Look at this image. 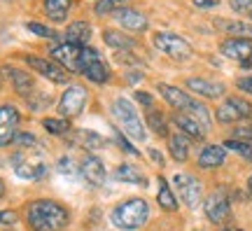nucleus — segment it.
<instances>
[{
	"mask_svg": "<svg viewBox=\"0 0 252 231\" xmlns=\"http://www.w3.org/2000/svg\"><path fill=\"white\" fill-rule=\"evenodd\" d=\"M26 222L33 231H63L70 224V210L54 198H37L26 205Z\"/></svg>",
	"mask_w": 252,
	"mask_h": 231,
	"instance_id": "1",
	"label": "nucleus"
},
{
	"mask_svg": "<svg viewBox=\"0 0 252 231\" xmlns=\"http://www.w3.org/2000/svg\"><path fill=\"white\" fill-rule=\"evenodd\" d=\"M147 220H150V205L145 198H138V196L126 198L110 210V222L122 231L143 229Z\"/></svg>",
	"mask_w": 252,
	"mask_h": 231,
	"instance_id": "2",
	"label": "nucleus"
},
{
	"mask_svg": "<svg viewBox=\"0 0 252 231\" xmlns=\"http://www.w3.org/2000/svg\"><path fill=\"white\" fill-rule=\"evenodd\" d=\"M159 94L163 96V100L168 103V105H173L178 112H185V115L194 117L198 124L203 126V129H208L210 126V115H208L206 105H201L198 100H194V98L189 96L187 91H182L180 87H171V84H159Z\"/></svg>",
	"mask_w": 252,
	"mask_h": 231,
	"instance_id": "3",
	"label": "nucleus"
},
{
	"mask_svg": "<svg viewBox=\"0 0 252 231\" xmlns=\"http://www.w3.org/2000/svg\"><path fill=\"white\" fill-rule=\"evenodd\" d=\"M112 117L117 119V124L122 126V131L126 135H131L135 142H145V138H147L145 124L128 98H115V103H112Z\"/></svg>",
	"mask_w": 252,
	"mask_h": 231,
	"instance_id": "4",
	"label": "nucleus"
},
{
	"mask_svg": "<svg viewBox=\"0 0 252 231\" xmlns=\"http://www.w3.org/2000/svg\"><path fill=\"white\" fill-rule=\"evenodd\" d=\"M87 100H89V91L84 89L82 84H70L68 89L63 91V96L59 98V112H61V117H65V119L77 117L82 110H84Z\"/></svg>",
	"mask_w": 252,
	"mask_h": 231,
	"instance_id": "5",
	"label": "nucleus"
},
{
	"mask_svg": "<svg viewBox=\"0 0 252 231\" xmlns=\"http://www.w3.org/2000/svg\"><path fill=\"white\" fill-rule=\"evenodd\" d=\"M154 47L157 49H161L166 56H171L175 61H185L191 56V45H189L185 37L175 35V33H157L154 35Z\"/></svg>",
	"mask_w": 252,
	"mask_h": 231,
	"instance_id": "6",
	"label": "nucleus"
},
{
	"mask_svg": "<svg viewBox=\"0 0 252 231\" xmlns=\"http://www.w3.org/2000/svg\"><path fill=\"white\" fill-rule=\"evenodd\" d=\"M250 115H252V105L238 96H229L222 105L217 107V112H215L220 124H234V122L248 119Z\"/></svg>",
	"mask_w": 252,
	"mask_h": 231,
	"instance_id": "7",
	"label": "nucleus"
},
{
	"mask_svg": "<svg viewBox=\"0 0 252 231\" xmlns=\"http://www.w3.org/2000/svg\"><path fill=\"white\" fill-rule=\"evenodd\" d=\"M12 168H14V173H17L21 180H31V182H40V180H45V175L49 173V168H47L42 161H28L26 157H24V152H17V154H12Z\"/></svg>",
	"mask_w": 252,
	"mask_h": 231,
	"instance_id": "8",
	"label": "nucleus"
},
{
	"mask_svg": "<svg viewBox=\"0 0 252 231\" xmlns=\"http://www.w3.org/2000/svg\"><path fill=\"white\" fill-rule=\"evenodd\" d=\"M175 187L180 192V198L185 201L187 208H196L203 198V187H201V180L194 178V175H175Z\"/></svg>",
	"mask_w": 252,
	"mask_h": 231,
	"instance_id": "9",
	"label": "nucleus"
},
{
	"mask_svg": "<svg viewBox=\"0 0 252 231\" xmlns=\"http://www.w3.org/2000/svg\"><path fill=\"white\" fill-rule=\"evenodd\" d=\"M203 210H206V217L213 224H222L231 217V208H229V198H226L222 192H213L203 201Z\"/></svg>",
	"mask_w": 252,
	"mask_h": 231,
	"instance_id": "10",
	"label": "nucleus"
},
{
	"mask_svg": "<svg viewBox=\"0 0 252 231\" xmlns=\"http://www.w3.org/2000/svg\"><path fill=\"white\" fill-rule=\"evenodd\" d=\"M80 175L84 178V182L89 187H100L105 182V178H108L103 161H100L98 157H94V154H87V157L80 161Z\"/></svg>",
	"mask_w": 252,
	"mask_h": 231,
	"instance_id": "11",
	"label": "nucleus"
},
{
	"mask_svg": "<svg viewBox=\"0 0 252 231\" xmlns=\"http://www.w3.org/2000/svg\"><path fill=\"white\" fill-rule=\"evenodd\" d=\"M52 59L65 66L68 70H75L80 72V54H82V47L80 45H72V42H63V45H56L49 49Z\"/></svg>",
	"mask_w": 252,
	"mask_h": 231,
	"instance_id": "12",
	"label": "nucleus"
},
{
	"mask_svg": "<svg viewBox=\"0 0 252 231\" xmlns=\"http://www.w3.org/2000/svg\"><path fill=\"white\" fill-rule=\"evenodd\" d=\"M2 77H7L9 84H12V89L17 91L19 96L28 98L33 91H35V82H33V77H31L26 70H19V68L5 66V68H2Z\"/></svg>",
	"mask_w": 252,
	"mask_h": 231,
	"instance_id": "13",
	"label": "nucleus"
},
{
	"mask_svg": "<svg viewBox=\"0 0 252 231\" xmlns=\"http://www.w3.org/2000/svg\"><path fill=\"white\" fill-rule=\"evenodd\" d=\"M220 52L229 56V59H236V61H248L252 56V40L250 37H229L220 45Z\"/></svg>",
	"mask_w": 252,
	"mask_h": 231,
	"instance_id": "14",
	"label": "nucleus"
},
{
	"mask_svg": "<svg viewBox=\"0 0 252 231\" xmlns=\"http://www.w3.org/2000/svg\"><path fill=\"white\" fill-rule=\"evenodd\" d=\"M26 63L33 68V70L40 72L42 77L56 82V84H65V82H68V75H65V72H63V68H59L56 63L45 61V59H40V56H28Z\"/></svg>",
	"mask_w": 252,
	"mask_h": 231,
	"instance_id": "15",
	"label": "nucleus"
},
{
	"mask_svg": "<svg viewBox=\"0 0 252 231\" xmlns=\"http://www.w3.org/2000/svg\"><path fill=\"white\" fill-rule=\"evenodd\" d=\"M173 122H175V126H178V131H180L182 135H187L189 140H203L206 129L198 124L194 117L185 115V112H175V115H173Z\"/></svg>",
	"mask_w": 252,
	"mask_h": 231,
	"instance_id": "16",
	"label": "nucleus"
},
{
	"mask_svg": "<svg viewBox=\"0 0 252 231\" xmlns=\"http://www.w3.org/2000/svg\"><path fill=\"white\" fill-rule=\"evenodd\" d=\"M115 17H117V21L126 31H133V33H143V31H147V26H150V24H147V17L140 14L138 9H131V7H122Z\"/></svg>",
	"mask_w": 252,
	"mask_h": 231,
	"instance_id": "17",
	"label": "nucleus"
},
{
	"mask_svg": "<svg viewBox=\"0 0 252 231\" xmlns=\"http://www.w3.org/2000/svg\"><path fill=\"white\" fill-rule=\"evenodd\" d=\"M187 87H189V91L201 94V96H206V98L224 96V84L222 82H210V80H203V77H189Z\"/></svg>",
	"mask_w": 252,
	"mask_h": 231,
	"instance_id": "18",
	"label": "nucleus"
},
{
	"mask_svg": "<svg viewBox=\"0 0 252 231\" xmlns=\"http://www.w3.org/2000/svg\"><path fill=\"white\" fill-rule=\"evenodd\" d=\"M224 161H226L224 145H208V147L201 150L196 164L201 166V168H217V166H222Z\"/></svg>",
	"mask_w": 252,
	"mask_h": 231,
	"instance_id": "19",
	"label": "nucleus"
},
{
	"mask_svg": "<svg viewBox=\"0 0 252 231\" xmlns=\"http://www.w3.org/2000/svg\"><path fill=\"white\" fill-rule=\"evenodd\" d=\"M89 37H91V26L87 21H75V24H70L65 28V40L72 42V45L84 47L89 42Z\"/></svg>",
	"mask_w": 252,
	"mask_h": 231,
	"instance_id": "20",
	"label": "nucleus"
},
{
	"mask_svg": "<svg viewBox=\"0 0 252 231\" xmlns=\"http://www.w3.org/2000/svg\"><path fill=\"white\" fill-rule=\"evenodd\" d=\"M115 180L119 182H128V185H147V178L143 175V170H138L133 164H122L117 170H115Z\"/></svg>",
	"mask_w": 252,
	"mask_h": 231,
	"instance_id": "21",
	"label": "nucleus"
},
{
	"mask_svg": "<svg viewBox=\"0 0 252 231\" xmlns=\"http://www.w3.org/2000/svg\"><path fill=\"white\" fill-rule=\"evenodd\" d=\"M168 150H171V157L178 164H185L189 157V138L182 133L168 135Z\"/></svg>",
	"mask_w": 252,
	"mask_h": 231,
	"instance_id": "22",
	"label": "nucleus"
},
{
	"mask_svg": "<svg viewBox=\"0 0 252 231\" xmlns=\"http://www.w3.org/2000/svg\"><path fill=\"white\" fill-rule=\"evenodd\" d=\"M103 40H105L108 47H112V49H126V52H133L135 47H138L133 37L124 35V33H119V31H110V28L103 33Z\"/></svg>",
	"mask_w": 252,
	"mask_h": 231,
	"instance_id": "23",
	"label": "nucleus"
},
{
	"mask_svg": "<svg viewBox=\"0 0 252 231\" xmlns=\"http://www.w3.org/2000/svg\"><path fill=\"white\" fill-rule=\"evenodd\" d=\"M157 201H159V205H161L163 210H168V213H175V210H178V198H175V194L171 192L166 178H159V194H157Z\"/></svg>",
	"mask_w": 252,
	"mask_h": 231,
	"instance_id": "24",
	"label": "nucleus"
},
{
	"mask_svg": "<svg viewBox=\"0 0 252 231\" xmlns=\"http://www.w3.org/2000/svg\"><path fill=\"white\" fill-rule=\"evenodd\" d=\"M145 124L150 126V129H152L159 138H168V124H166V117H163V112H159V110L150 107V112H147V117H145Z\"/></svg>",
	"mask_w": 252,
	"mask_h": 231,
	"instance_id": "25",
	"label": "nucleus"
},
{
	"mask_svg": "<svg viewBox=\"0 0 252 231\" xmlns=\"http://www.w3.org/2000/svg\"><path fill=\"white\" fill-rule=\"evenodd\" d=\"M82 75L89 82H94V84H105V82L110 80V70L103 61H96V63H91V66H87V68L82 70Z\"/></svg>",
	"mask_w": 252,
	"mask_h": 231,
	"instance_id": "26",
	"label": "nucleus"
},
{
	"mask_svg": "<svg viewBox=\"0 0 252 231\" xmlns=\"http://www.w3.org/2000/svg\"><path fill=\"white\" fill-rule=\"evenodd\" d=\"M70 9V0H45V12L52 21H65Z\"/></svg>",
	"mask_w": 252,
	"mask_h": 231,
	"instance_id": "27",
	"label": "nucleus"
},
{
	"mask_svg": "<svg viewBox=\"0 0 252 231\" xmlns=\"http://www.w3.org/2000/svg\"><path fill=\"white\" fill-rule=\"evenodd\" d=\"M75 142H82L87 150H100V147H105V138L96 131H77L75 133Z\"/></svg>",
	"mask_w": 252,
	"mask_h": 231,
	"instance_id": "28",
	"label": "nucleus"
},
{
	"mask_svg": "<svg viewBox=\"0 0 252 231\" xmlns=\"http://www.w3.org/2000/svg\"><path fill=\"white\" fill-rule=\"evenodd\" d=\"M215 26L222 28V31H226V33H234L236 37L252 35V26L250 24H243V21H226V19H217Z\"/></svg>",
	"mask_w": 252,
	"mask_h": 231,
	"instance_id": "29",
	"label": "nucleus"
},
{
	"mask_svg": "<svg viewBox=\"0 0 252 231\" xmlns=\"http://www.w3.org/2000/svg\"><path fill=\"white\" fill-rule=\"evenodd\" d=\"M42 126L52 135H65L70 131V119H65V117H45Z\"/></svg>",
	"mask_w": 252,
	"mask_h": 231,
	"instance_id": "30",
	"label": "nucleus"
},
{
	"mask_svg": "<svg viewBox=\"0 0 252 231\" xmlns=\"http://www.w3.org/2000/svg\"><path fill=\"white\" fill-rule=\"evenodd\" d=\"M21 122V115H19V110L14 105H0V129H9V126H17Z\"/></svg>",
	"mask_w": 252,
	"mask_h": 231,
	"instance_id": "31",
	"label": "nucleus"
},
{
	"mask_svg": "<svg viewBox=\"0 0 252 231\" xmlns=\"http://www.w3.org/2000/svg\"><path fill=\"white\" fill-rule=\"evenodd\" d=\"M224 150H234L236 154H241L245 161H252V142H245V140H224Z\"/></svg>",
	"mask_w": 252,
	"mask_h": 231,
	"instance_id": "32",
	"label": "nucleus"
},
{
	"mask_svg": "<svg viewBox=\"0 0 252 231\" xmlns=\"http://www.w3.org/2000/svg\"><path fill=\"white\" fill-rule=\"evenodd\" d=\"M122 7H124V0H98L94 12L103 17V14H117Z\"/></svg>",
	"mask_w": 252,
	"mask_h": 231,
	"instance_id": "33",
	"label": "nucleus"
},
{
	"mask_svg": "<svg viewBox=\"0 0 252 231\" xmlns=\"http://www.w3.org/2000/svg\"><path fill=\"white\" fill-rule=\"evenodd\" d=\"M100 61V54L94 49V47H82V54H80V72L87 68V66H91V63Z\"/></svg>",
	"mask_w": 252,
	"mask_h": 231,
	"instance_id": "34",
	"label": "nucleus"
},
{
	"mask_svg": "<svg viewBox=\"0 0 252 231\" xmlns=\"http://www.w3.org/2000/svg\"><path fill=\"white\" fill-rule=\"evenodd\" d=\"M26 100H28V107H31L33 112H40V110H45V107L52 103V100H49V96H42V94H37V91H33Z\"/></svg>",
	"mask_w": 252,
	"mask_h": 231,
	"instance_id": "35",
	"label": "nucleus"
},
{
	"mask_svg": "<svg viewBox=\"0 0 252 231\" xmlns=\"http://www.w3.org/2000/svg\"><path fill=\"white\" fill-rule=\"evenodd\" d=\"M56 170L61 175H75V173H80V166H75V161L70 157H61V159L56 161Z\"/></svg>",
	"mask_w": 252,
	"mask_h": 231,
	"instance_id": "36",
	"label": "nucleus"
},
{
	"mask_svg": "<svg viewBox=\"0 0 252 231\" xmlns=\"http://www.w3.org/2000/svg\"><path fill=\"white\" fill-rule=\"evenodd\" d=\"M14 145H17V147H24V150H28V147H35V145H37V138L33 133L21 131V133L14 135Z\"/></svg>",
	"mask_w": 252,
	"mask_h": 231,
	"instance_id": "37",
	"label": "nucleus"
},
{
	"mask_svg": "<svg viewBox=\"0 0 252 231\" xmlns=\"http://www.w3.org/2000/svg\"><path fill=\"white\" fill-rule=\"evenodd\" d=\"M26 28L31 31V33H35V35H40V37H56V33L52 31V28L42 26V24H37V21H28Z\"/></svg>",
	"mask_w": 252,
	"mask_h": 231,
	"instance_id": "38",
	"label": "nucleus"
},
{
	"mask_svg": "<svg viewBox=\"0 0 252 231\" xmlns=\"http://www.w3.org/2000/svg\"><path fill=\"white\" fill-rule=\"evenodd\" d=\"M115 140L119 142V147H122V150H124L126 154H131V157H138V154H140V152L135 150V147H133V145H131V142L126 140V138H124V133H122L119 129H115Z\"/></svg>",
	"mask_w": 252,
	"mask_h": 231,
	"instance_id": "39",
	"label": "nucleus"
},
{
	"mask_svg": "<svg viewBox=\"0 0 252 231\" xmlns=\"http://www.w3.org/2000/svg\"><path fill=\"white\" fill-rule=\"evenodd\" d=\"M14 126H9V129H0V147H7V145H14Z\"/></svg>",
	"mask_w": 252,
	"mask_h": 231,
	"instance_id": "40",
	"label": "nucleus"
},
{
	"mask_svg": "<svg viewBox=\"0 0 252 231\" xmlns=\"http://www.w3.org/2000/svg\"><path fill=\"white\" fill-rule=\"evenodd\" d=\"M19 220L17 210H0V224L2 227H14Z\"/></svg>",
	"mask_w": 252,
	"mask_h": 231,
	"instance_id": "41",
	"label": "nucleus"
},
{
	"mask_svg": "<svg viewBox=\"0 0 252 231\" xmlns=\"http://www.w3.org/2000/svg\"><path fill=\"white\" fill-rule=\"evenodd\" d=\"M229 7L234 12H250L252 14V0H229Z\"/></svg>",
	"mask_w": 252,
	"mask_h": 231,
	"instance_id": "42",
	"label": "nucleus"
},
{
	"mask_svg": "<svg viewBox=\"0 0 252 231\" xmlns=\"http://www.w3.org/2000/svg\"><path fill=\"white\" fill-rule=\"evenodd\" d=\"M236 138H245V140H252V124H243V126H236L234 129Z\"/></svg>",
	"mask_w": 252,
	"mask_h": 231,
	"instance_id": "43",
	"label": "nucleus"
},
{
	"mask_svg": "<svg viewBox=\"0 0 252 231\" xmlns=\"http://www.w3.org/2000/svg\"><path fill=\"white\" fill-rule=\"evenodd\" d=\"M236 87L241 91H245V94H250L252 96V77H241V80L236 82Z\"/></svg>",
	"mask_w": 252,
	"mask_h": 231,
	"instance_id": "44",
	"label": "nucleus"
},
{
	"mask_svg": "<svg viewBox=\"0 0 252 231\" xmlns=\"http://www.w3.org/2000/svg\"><path fill=\"white\" fill-rule=\"evenodd\" d=\"M135 100H138V103H143V105H147V107L154 105V98L150 96V94H145V91H138V94H135Z\"/></svg>",
	"mask_w": 252,
	"mask_h": 231,
	"instance_id": "45",
	"label": "nucleus"
},
{
	"mask_svg": "<svg viewBox=\"0 0 252 231\" xmlns=\"http://www.w3.org/2000/svg\"><path fill=\"white\" fill-rule=\"evenodd\" d=\"M147 154H150V159L154 161V164H159V166H163L166 161H163V157H161V152H157V150H147Z\"/></svg>",
	"mask_w": 252,
	"mask_h": 231,
	"instance_id": "46",
	"label": "nucleus"
},
{
	"mask_svg": "<svg viewBox=\"0 0 252 231\" xmlns=\"http://www.w3.org/2000/svg\"><path fill=\"white\" fill-rule=\"evenodd\" d=\"M194 5L201 9H210V7H215L217 5V0H194Z\"/></svg>",
	"mask_w": 252,
	"mask_h": 231,
	"instance_id": "47",
	"label": "nucleus"
},
{
	"mask_svg": "<svg viewBox=\"0 0 252 231\" xmlns=\"http://www.w3.org/2000/svg\"><path fill=\"white\" fill-rule=\"evenodd\" d=\"M5 194H7V187H5V182H2V178H0V201L5 198Z\"/></svg>",
	"mask_w": 252,
	"mask_h": 231,
	"instance_id": "48",
	"label": "nucleus"
},
{
	"mask_svg": "<svg viewBox=\"0 0 252 231\" xmlns=\"http://www.w3.org/2000/svg\"><path fill=\"white\" fill-rule=\"evenodd\" d=\"M248 192H250V196H252V175H250V180H248Z\"/></svg>",
	"mask_w": 252,
	"mask_h": 231,
	"instance_id": "49",
	"label": "nucleus"
},
{
	"mask_svg": "<svg viewBox=\"0 0 252 231\" xmlns=\"http://www.w3.org/2000/svg\"><path fill=\"white\" fill-rule=\"evenodd\" d=\"M220 231H229V229H220Z\"/></svg>",
	"mask_w": 252,
	"mask_h": 231,
	"instance_id": "50",
	"label": "nucleus"
}]
</instances>
